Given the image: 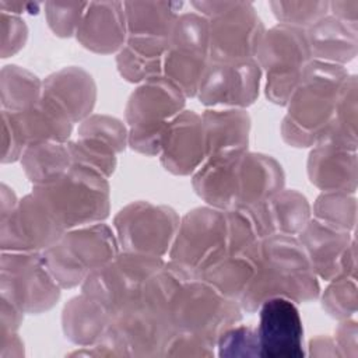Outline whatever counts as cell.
I'll use <instances>...</instances> for the list:
<instances>
[{
  "mask_svg": "<svg viewBox=\"0 0 358 358\" xmlns=\"http://www.w3.org/2000/svg\"><path fill=\"white\" fill-rule=\"evenodd\" d=\"M262 76L255 59L235 63L210 62L196 96L206 108L245 109L257 99Z\"/></svg>",
  "mask_w": 358,
  "mask_h": 358,
  "instance_id": "obj_16",
  "label": "cell"
},
{
  "mask_svg": "<svg viewBox=\"0 0 358 358\" xmlns=\"http://www.w3.org/2000/svg\"><path fill=\"white\" fill-rule=\"evenodd\" d=\"M227 213L211 206L196 207L179 221L168 263L187 281L200 278L225 250Z\"/></svg>",
  "mask_w": 358,
  "mask_h": 358,
  "instance_id": "obj_8",
  "label": "cell"
},
{
  "mask_svg": "<svg viewBox=\"0 0 358 358\" xmlns=\"http://www.w3.org/2000/svg\"><path fill=\"white\" fill-rule=\"evenodd\" d=\"M312 60L345 66L358 53V29L327 14L305 29Z\"/></svg>",
  "mask_w": 358,
  "mask_h": 358,
  "instance_id": "obj_27",
  "label": "cell"
},
{
  "mask_svg": "<svg viewBox=\"0 0 358 358\" xmlns=\"http://www.w3.org/2000/svg\"><path fill=\"white\" fill-rule=\"evenodd\" d=\"M0 90L1 110L18 113L29 109L42 98L43 81L20 66L8 64L1 69Z\"/></svg>",
  "mask_w": 358,
  "mask_h": 358,
  "instance_id": "obj_35",
  "label": "cell"
},
{
  "mask_svg": "<svg viewBox=\"0 0 358 358\" xmlns=\"http://www.w3.org/2000/svg\"><path fill=\"white\" fill-rule=\"evenodd\" d=\"M42 94L55 101L73 123H80L92 115L96 101V84L83 67L67 66L43 80Z\"/></svg>",
  "mask_w": 358,
  "mask_h": 358,
  "instance_id": "obj_25",
  "label": "cell"
},
{
  "mask_svg": "<svg viewBox=\"0 0 358 358\" xmlns=\"http://www.w3.org/2000/svg\"><path fill=\"white\" fill-rule=\"evenodd\" d=\"M259 249H228L201 274L200 280L208 282L224 296L239 301L255 275Z\"/></svg>",
  "mask_w": 358,
  "mask_h": 358,
  "instance_id": "obj_31",
  "label": "cell"
},
{
  "mask_svg": "<svg viewBox=\"0 0 358 358\" xmlns=\"http://www.w3.org/2000/svg\"><path fill=\"white\" fill-rule=\"evenodd\" d=\"M77 133L78 137H92L109 144L117 154L129 145L127 126L120 119L109 115H90L80 122Z\"/></svg>",
  "mask_w": 358,
  "mask_h": 358,
  "instance_id": "obj_39",
  "label": "cell"
},
{
  "mask_svg": "<svg viewBox=\"0 0 358 358\" xmlns=\"http://www.w3.org/2000/svg\"><path fill=\"white\" fill-rule=\"evenodd\" d=\"M310 357H341V352L333 337L319 336L309 341Z\"/></svg>",
  "mask_w": 358,
  "mask_h": 358,
  "instance_id": "obj_49",
  "label": "cell"
},
{
  "mask_svg": "<svg viewBox=\"0 0 358 358\" xmlns=\"http://www.w3.org/2000/svg\"><path fill=\"white\" fill-rule=\"evenodd\" d=\"M313 218L338 229L354 232L357 224L355 194L345 192H322L313 204Z\"/></svg>",
  "mask_w": 358,
  "mask_h": 358,
  "instance_id": "obj_36",
  "label": "cell"
},
{
  "mask_svg": "<svg viewBox=\"0 0 358 358\" xmlns=\"http://www.w3.org/2000/svg\"><path fill=\"white\" fill-rule=\"evenodd\" d=\"M329 14L358 29V0H336L329 1Z\"/></svg>",
  "mask_w": 358,
  "mask_h": 358,
  "instance_id": "obj_47",
  "label": "cell"
},
{
  "mask_svg": "<svg viewBox=\"0 0 358 358\" xmlns=\"http://www.w3.org/2000/svg\"><path fill=\"white\" fill-rule=\"evenodd\" d=\"M284 183L285 175L277 159L271 155L246 150L238 165L236 200L234 208L257 206L282 190Z\"/></svg>",
  "mask_w": 358,
  "mask_h": 358,
  "instance_id": "obj_23",
  "label": "cell"
},
{
  "mask_svg": "<svg viewBox=\"0 0 358 358\" xmlns=\"http://www.w3.org/2000/svg\"><path fill=\"white\" fill-rule=\"evenodd\" d=\"M207 158L201 115L183 109L175 116L162 137L159 159L178 176L193 175Z\"/></svg>",
  "mask_w": 358,
  "mask_h": 358,
  "instance_id": "obj_18",
  "label": "cell"
},
{
  "mask_svg": "<svg viewBox=\"0 0 358 358\" xmlns=\"http://www.w3.org/2000/svg\"><path fill=\"white\" fill-rule=\"evenodd\" d=\"M214 345L186 333L176 331L169 340L164 357H214Z\"/></svg>",
  "mask_w": 358,
  "mask_h": 358,
  "instance_id": "obj_44",
  "label": "cell"
},
{
  "mask_svg": "<svg viewBox=\"0 0 358 358\" xmlns=\"http://www.w3.org/2000/svg\"><path fill=\"white\" fill-rule=\"evenodd\" d=\"M109 178L101 172L74 164L57 180L32 187L55 214L60 225L73 228L103 222L110 211Z\"/></svg>",
  "mask_w": 358,
  "mask_h": 358,
  "instance_id": "obj_4",
  "label": "cell"
},
{
  "mask_svg": "<svg viewBox=\"0 0 358 358\" xmlns=\"http://www.w3.org/2000/svg\"><path fill=\"white\" fill-rule=\"evenodd\" d=\"M87 6V1H46L45 15L52 32L60 38L76 35Z\"/></svg>",
  "mask_w": 358,
  "mask_h": 358,
  "instance_id": "obj_42",
  "label": "cell"
},
{
  "mask_svg": "<svg viewBox=\"0 0 358 358\" xmlns=\"http://www.w3.org/2000/svg\"><path fill=\"white\" fill-rule=\"evenodd\" d=\"M350 73L345 66L312 60L287 102L282 140L296 148L313 147L331 122Z\"/></svg>",
  "mask_w": 358,
  "mask_h": 358,
  "instance_id": "obj_3",
  "label": "cell"
},
{
  "mask_svg": "<svg viewBox=\"0 0 358 358\" xmlns=\"http://www.w3.org/2000/svg\"><path fill=\"white\" fill-rule=\"evenodd\" d=\"M256 327L262 358H302L303 326L296 303L281 296L266 299L259 308Z\"/></svg>",
  "mask_w": 358,
  "mask_h": 358,
  "instance_id": "obj_17",
  "label": "cell"
},
{
  "mask_svg": "<svg viewBox=\"0 0 358 358\" xmlns=\"http://www.w3.org/2000/svg\"><path fill=\"white\" fill-rule=\"evenodd\" d=\"M168 42L127 38L116 53V67L123 80L141 84L162 74L164 55Z\"/></svg>",
  "mask_w": 358,
  "mask_h": 358,
  "instance_id": "obj_32",
  "label": "cell"
},
{
  "mask_svg": "<svg viewBox=\"0 0 358 358\" xmlns=\"http://www.w3.org/2000/svg\"><path fill=\"white\" fill-rule=\"evenodd\" d=\"M270 8L278 24L306 29L329 14V1H270Z\"/></svg>",
  "mask_w": 358,
  "mask_h": 358,
  "instance_id": "obj_40",
  "label": "cell"
},
{
  "mask_svg": "<svg viewBox=\"0 0 358 358\" xmlns=\"http://www.w3.org/2000/svg\"><path fill=\"white\" fill-rule=\"evenodd\" d=\"M206 155L248 150L250 116L245 109L207 108L201 115Z\"/></svg>",
  "mask_w": 358,
  "mask_h": 358,
  "instance_id": "obj_28",
  "label": "cell"
},
{
  "mask_svg": "<svg viewBox=\"0 0 358 358\" xmlns=\"http://www.w3.org/2000/svg\"><path fill=\"white\" fill-rule=\"evenodd\" d=\"M60 292L41 252H1L0 298L24 313L38 315L52 309Z\"/></svg>",
  "mask_w": 358,
  "mask_h": 358,
  "instance_id": "obj_12",
  "label": "cell"
},
{
  "mask_svg": "<svg viewBox=\"0 0 358 358\" xmlns=\"http://www.w3.org/2000/svg\"><path fill=\"white\" fill-rule=\"evenodd\" d=\"M185 99L180 88L162 74L138 84L124 109L129 147L148 157L159 155L168 124L185 109Z\"/></svg>",
  "mask_w": 358,
  "mask_h": 358,
  "instance_id": "obj_5",
  "label": "cell"
},
{
  "mask_svg": "<svg viewBox=\"0 0 358 358\" xmlns=\"http://www.w3.org/2000/svg\"><path fill=\"white\" fill-rule=\"evenodd\" d=\"M66 229L55 214L32 192L15 207L0 217L1 252H45L55 245Z\"/></svg>",
  "mask_w": 358,
  "mask_h": 358,
  "instance_id": "obj_15",
  "label": "cell"
},
{
  "mask_svg": "<svg viewBox=\"0 0 358 358\" xmlns=\"http://www.w3.org/2000/svg\"><path fill=\"white\" fill-rule=\"evenodd\" d=\"M8 115L25 148L42 143H67L73 131L74 123L69 115L43 94L29 109Z\"/></svg>",
  "mask_w": 358,
  "mask_h": 358,
  "instance_id": "obj_26",
  "label": "cell"
},
{
  "mask_svg": "<svg viewBox=\"0 0 358 358\" xmlns=\"http://www.w3.org/2000/svg\"><path fill=\"white\" fill-rule=\"evenodd\" d=\"M164 264L162 257L120 250L110 262L84 280L81 292L115 317L140 294L145 282Z\"/></svg>",
  "mask_w": 358,
  "mask_h": 358,
  "instance_id": "obj_11",
  "label": "cell"
},
{
  "mask_svg": "<svg viewBox=\"0 0 358 358\" xmlns=\"http://www.w3.org/2000/svg\"><path fill=\"white\" fill-rule=\"evenodd\" d=\"M242 320L239 301L224 296L208 282L194 278L183 281L173 299L176 331L196 336L208 344Z\"/></svg>",
  "mask_w": 358,
  "mask_h": 358,
  "instance_id": "obj_10",
  "label": "cell"
},
{
  "mask_svg": "<svg viewBox=\"0 0 358 358\" xmlns=\"http://www.w3.org/2000/svg\"><path fill=\"white\" fill-rule=\"evenodd\" d=\"M357 76L350 74L340 92L334 115L330 124L319 138V141L333 143L350 150L358 145V95ZM317 141V143H319Z\"/></svg>",
  "mask_w": 358,
  "mask_h": 358,
  "instance_id": "obj_34",
  "label": "cell"
},
{
  "mask_svg": "<svg viewBox=\"0 0 358 358\" xmlns=\"http://www.w3.org/2000/svg\"><path fill=\"white\" fill-rule=\"evenodd\" d=\"M354 236V232H347L320 220L310 218L296 235V239L317 278L330 281L341 273L343 256Z\"/></svg>",
  "mask_w": 358,
  "mask_h": 358,
  "instance_id": "obj_21",
  "label": "cell"
},
{
  "mask_svg": "<svg viewBox=\"0 0 358 358\" xmlns=\"http://www.w3.org/2000/svg\"><path fill=\"white\" fill-rule=\"evenodd\" d=\"M112 319L113 316L103 306L81 292L64 305L62 329L73 344L91 347L103 338Z\"/></svg>",
  "mask_w": 358,
  "mask_h": 358,
  "instance_id": "obj_29",
  "label": "cell"
},
{
  "mask_svg": "<svg viewBox=\"0 0 358 358\" xmlns=\"http://www.w3.org/2000/svg\"><path fill=\"white\" fill-rule=\"evenodd\" d=\"M1 57H8L24 48L28 38V28L24 20L1 10Z\"/></svg>",
  "mask_w": 358,
  "mask_h": 358,
  "instance_id": "obj_43",
  "label": "cell"
},
{
  "mask_svg": "<svg viewBox=\"0 0 358 358\" xmlns=\"http://www.w3.org/2000/svg\"><path fill=\"white\" fill-rule=\"evenodd\" d=\"M306 171L310 183L322 192L355 194L358 186L357 150L319 141L309 152Z\"/></svg>",
  "mask_w": 358,
  "mask_h": 358,
  "instance_id": "obj_19",
  "label": "cell"
},
{
  "mask_svg": "<svg viewBox=\"0 0 358 358\" xmlns=\"http://www.w3.org/2000/svg\"><path fill=\"white\" fill-rule=\"evenodd\" d=\"M319 295V278L296 236L273 235L262 241L255 275L239 303L243 312L255 313L270 298L281 296L302 303Z\"/></svg>",
  "mask_w": 358,
  "mask_h": 358,
  "instance_id": "obj_2",
  "label": "cell"
},
{
  "mask_svg": "<svg viewBox=\"0 0 358 358\" xmlns=\"http://www.w3.org/2000/svg\"><path fill=\"white\" fill-rule=\"evenodd\" d=\"M179 221L172 207L137 200L119 210L113 218V228L120 250L164 259L171 249Z\"/></svg>",
  "mask_w": 358,
  "mask_h": 358,
  "instance_id": "obj_14",
  "label": "cell"
},
{
  "mask_svg": "<svg viewBox=\"0 0 358 358\" xmlns=\"http://www.w3.org/2000/svg\"><path fill=\"white\" fill-rule=\"evenodd\" d=\"M208 21L210 62L235 63L256 57L266 28L249 1H192Z\"/></svg>",
  "mask_w": 358,
  "mask_h": 358,
  "instance_id": "obj_7",
  "label": "cell"
},
{
  "mask_svg": "<svg viewBox=\"0 0 358 358\" xmlns=\"http://www.w3.org/2000/svg\"><path fill=\"white\" fill-rule=\"evenodd\" d=\"M333 338L341 352V357H358V329L354 317L340 320Z\"/></svg>",
  "mask_w": 358,
  "mask_h": 358,
  "instance_id": "obj_46",
  "label": "cell"
},
{
  "mask_svg": "<svg viewBox=\"0 0 358 358\" xmlns=\"http://www.w3.org/2000/svg\"><path fill=\"white\" fill-rule=\"evenodd\" d=\"M76 38L85 49L94 53H117L127 39L123 3L90 1Z\"/></svg>",
  "mask_w": 358,
  "mask_h": 358,
  "instance_id": "obj_20",
  "label": "cell"
},
{
  "mask_svg": "<svg viewBox=\"0 0 358 358\" xmlns=\"http://www.w3.org/2000/svg\"><path fill=\"white\" fill-rule=\"evenodd\" d=\"M22 169L34 186L48 185L62 178L74 164L67 143H42L25 148Z\"/></svg>",
  "mask_w": 358,
  "mask_h": 358,
  "instance_id": "obj_33",
  "label": "cell"
},
{
  "mask_svg": "<svg viewBox=\"0 0 358 358\" xmlns=\"http://www.w3.org/2000/svg\"><path fill=\"white\" fill-rule=\"evenodd\" d=\"M73 164L92 168L106 178H109L117 165V152L109 144L92 138L78 137L77 140L67 141Z\"/></svg>",
  "mask_w": 358,
  "mask_h": 358,
  "instance_id": "obj_38",
  "label": "cell"
},
{
  "mask_svg": "<svg viewBox=\"0 0 358 358\" xmlns=\"http://www.w3.org/2000/svg\"><path fill=\"white\" fill-rule=\"evenodd\" d=\"M245 151H227L210 155L193 173L192 186L207 206L224 211L235 207L238 165Z\"/></svg>",
  "mask_w": 358,
  "mask_h": 358,
  "instance_id": "obj_24",
  "label": "cell"
},
{
  "mask_svg": "<svg viewBox=\"0 0 358 358\" xmlns=\"http://www.w3.org/2000/svg\"><path fill=\"white\" fill-rule=\"evenodd\" d=\"M327 282L329 285L319 295L326 313L338 322L354 317L358 303L357 277L338 274Z\"/></svg>",
  "mask_w": 358,
  "mask_h": 358,
  "instance_id": "obj_37",
  "label": "cell"
},
{
  "mask_svg": "<svg viewBox=\"0 0 358 358\" xmlns=\"http://www.w3.org/2000/svg\"><path fill=\"white\" fill-rule=\"evenodd\" d=\"M246 208L263 239L273 235L295 236L312 218L308 199L295 189H282L268 200Z\"/></svg>",
  "mask_w": 358,
  "mask_h": 358,
  "instance_id": "obj_22",
  "label": "cell"
},
{
  "mask_svg": "<svg viewBox=\"0 0 358 358\" xmlns=\"http://www.w3.org/2000/svg\"><path fill=\"white\" fill-rule=\"evenodd\" d=\"M24 355V343L18 333L0 337V357L1 358H20Z\"/></svg>",
  "mask_w": 358,
  "mask_h": 358,
  "instance_id": "obj_50",
  "label": "cell"
},
{
  "mask_svg": "<svg viewBox=\"0 0 358 358\" xmlns=\"http://www.w3.org/2000/svg\"><path fill=\"white\" fill-rule=\"evenodd\" d=\"M127 38L168 42L183 3L123 1Z\"/></svg>",
  "mask_w": 358,
  "mask_h": 358,
  "instance_id": "obj_30",
  "label": "cell"
},
{
  "mask_svg": "<svg viewBox=\"0 0 358 358\" xmlns=\"http://www.w3.org/2000/svg\"><path fill=\"white\" fill-rule=\"evenodd\" d=\"M1 130H3V154H1V162H15L21 159L22 152L25 151V145L13 124V120L7 110H1Z\"/></svg>",
  "mask_w": 358,
  "mask_h": 358,
  "instance_id": "obj_45",
  "label": "cell"
},
{
  "mask_svg": "<svg viewBox=\"0 0 358 358\" xmlns=\"http://www.w3.org/2000/svg\"><path fill=\"white\" fill-rule=\"evenodd\" d=\"M1 301V330H0V336H7V334H13V333H18V329L22 323L24 319V312L17 308L14 303L8 302L7 299L0 298Z\"/></svg>",
  "mask_w": 358,
  "mask_h": 358,
  "instance_id": "obj_48",
  "label": "cell"
},
{
  "mask_svg": "<svg viewBox=\"0 0 358 358\" xmlns=\"http://www.w3.org/2000/svg\"><path fill=\"white\" fill-rule=\"evenodd\" d=\"M186 281L168 262L143 287L140 294L110 322L98 343L113 357H164L176 333L173 299Z\"/></svg>",
  "mask_w": 358,
  "mask_h": 358,
  "instance_id": "obj_1",
  "label": "cell"
},
{
  "mask_svg": "<svg viewBox=\"0 0 358 358\" xmlns=\"http://www.w3.org/2000/svg\"><path fill=\"white\" fill-rule=\"evenodd\" d=\"M120 252L115 231L105 222L66 231L43 260L62 289L81 287L84 280Z\"/></svg>",
  "mask_w": 358,
  "mask_h": 358,
  "instance_id": "obj_6",
  "label": "cell"
},
{
  "mask_svg": "<svg viewBox=\"0 0 358 358\" xmlns=\"http://www.w3.org/2000/svg\"><path fill=\"white\" fill-rule=\"evenodd\" d=\"M217 355L224 357H260V344L256 327L236 323L227 329L217 340Z\"/></svg>",
  "mask_w": 358,
  "mask_h": 358,
  "instance_id": "obj_41",
  "label": "cell"
},
{
  "mask_svg": "<svg viewBox=\"0 0 358 358\" xmlns=\"http://www.w3.org/2000/svg\"><path fill=\"white\" fill-rule=\"evenodd\" d=\"M210 64L208 21L192 11L179 15L164 55L162 76L180 88L186 98L197 95Z\"/></svg>",
  "mask_w": 358,
  "mask_h": 358,
  "instance_id": "obj_13",
  "label": "cell"
},
{
  "mask_svg": "<svg viewBox=\"0 0 358 358\" xmlns=\"http://www.w3.org/2000/svg\"><path fill=\"white\" fill-rule=\"evenodd\" d=\"M255 60L266 76V98L285 106L312 62L305 29L277 24L264 32Z\"/></svg>",
  "mask_w": 358,
  "mask_h": 358,
  "instance_id": "obj_9",
  "label": "cell"
}]
</instances>
